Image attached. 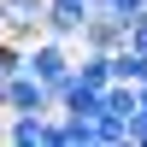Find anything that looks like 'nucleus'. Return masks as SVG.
I'll return each mask as SVG.
<instances>
[{"label":"nucleus","mask_w":147,"mask_h":147,"mask_svg":"<svg viewBox=\"0 0 147 147\" xmlns=\"http://www.w3.org/2000/svg\"><path fill=\"white\" fill-rule=\"evenodd\" d=\"M88 124H94V141H106V147H124V141H129V118L106 112V100H100V112H94Z\"/></svg>","instance_id":"8"},{"label":"nucleus","mask_w":147,"mask_h":147,"mask_svg":"<svg viewBox=\"0 0 147 147\" xmlns=\"http://www.w3.org/2000/svg\"><path fill=\"white\" fill-rule=\"evenodd\" d=\"M0 112H6V88H0Z\"/></svg>","instance_id":"11"},{"label":"nucleus","mask_w":147,"mask_h":147,"mask_svg":"<svg viewBox=\"0 0 147 147\" xmlns=\"http://www.w3.org/2000/svg\"><path fill=\"white\" fill-rule=\"evenodd\" d=\"M129 141H141V147H147V118H129Z\"/></svg>","instance_id":"10"},{"label":"nucleus","mask_w":147,"mask_h":147,"mask_svg":"<svg viewBox=\"0 0 147 147\" xmlns=\"http://www.w3.org/2000/svg\"><path fill=\"white\" fill-rule=\"evenodd\" d=\"M53 112H77V118H94V112H100V88H88V82L65 77V82L53 88Z\"/></svg>","instance_id":"6"},{"label":"nucleus","mask_w":147,"mask_h":147,"mask_svg":"<svg viewBox=\"0 0 147 147\" xmlns=\"http://www.w3.org/2000/svg\"><path fill=\"white\" fill-rule=\"evenodd\" d=\"M77 41L94 47V53H118V47H124V18H112V12H88L82 30H77Z\"/></svg>","instance_id":"5"},{"label":"nucleus","mask_w":147,"mask_h":147,"mask_svg":"<svg viewBox=\"0 0 147 147\" xmlns=\"http://www.w3.org/2000/svg\"><path fill=\"white\" fill-rule=\"evenodd\" d=\"M12 71H18V41H6V35H0V82H6Z\"/></svg>","instance_id":"9"},{"label":"nucleus","mask_w":147,"mask_h":147,"mask_svg":"<svg viewBox=\"0 0 147 147\" xmlns=\"http://www.w3.org/2000/svg\"><path fill=\"white\" fill-rule=\"evenodd\" d=\"M0 88H6V112H53V88L35 82L30 71H12Z\"/></svg>","instance_id":"3"},{"label":"nucleus","mask_w":147,"mask_h":147,"mask_svg":"<svg viewBox=\"0 0 147 147\" xmlns=\"http://www.w3.org/2000/svg\"><path fill=\"white\" fill-rule=\"evenodd\" d=\"M41 18H47V0H0V35L18 47L41 35Z\"/></svg>","instance_id":"2"},{"label":"nucleus","mask_w":147,"mask_h":147,"mask_svg":"<svg viewBox=\"0 0 147 147\" xmlns=\"http://www.w3.org/2000/svg\"><path fill=\"white\" fill-rule=\"evenodd\" d=\"M6 141L41 147V141H47V112H6Z\"/></svg>","instance_id":"7"},{"label":"nucleus","mask_w":147,"mask_h":147,"mask_svg":"<svg viewBox=\"0 0 147 147\" xmlns=\"http://www.w3.org/2000/svg\"><path fill=\"white\" fill-rule=\"evenodd\" d=\"M94 12V0H47V18H41V35H53V41H71L77 47V30L82 18Z\"/></svg>","instance_id":"4"},{"label":"nucleus","mask_w":147,"mask_h":147,"mask_svg":"<svg viewBox=\"0 0 147 147\" xmlns=\"http://www.w3.org/2000/svg\"><path fill=\"white\" fill-rule=\"evenodd\" d=\"M0 136H6V118H0Z\"/></svg>","instance_id":"12"},{"label":"nucleus","mask_w":147,"mask_h":147,"mask_svg":"<svg viewBox=\"0 0 147 147\" xmlns=\"http://www.w3.org/2000/svg\"><path fill=\"white\" fill-rule=\"evenodd\" d=\"M18 71H30L35 82L59 88V82L71 77V41H53V35H35V41H24V47H18Z\"/></svg>","instance_id":"1"}]
</instances>
